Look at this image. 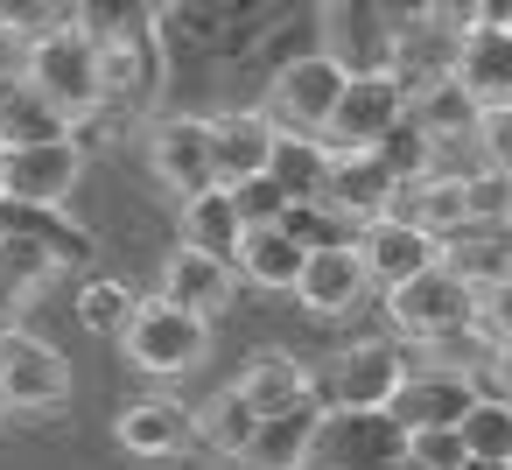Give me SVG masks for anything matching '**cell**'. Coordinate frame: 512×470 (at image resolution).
I'll use <instances>...</instances> for the list:
<instances>
[{"label": "cell", "instance_id": "cell-41", "mask_svg": "<svg viewBox=\"0 0 512 470\" xmlns=\"http://www.w3.org/2000/svg\"><path fill=\"white\" fill-rule=\"evenodd\" d=\"M512 15V0H484V22H505Z\"/></svg>", "mask_w": 512, "mask_h": 470}, {"label": "cell", "instance_id": "cell-22", "mask_svg": "<svg viewBox=\"0 0 512 470\" xmlns=\"http://www.w3.org/2000/svg\"><path fill=\"white\" fill-rule=\"evenodd\" d=\"M323 50L344 71H386L393 64V29L379 22L372 0H323Z\"/></svg>", "mask_w": 512, "mask_h": 470}, {"label": "cell", "instance_id": "cell-34", "mask_svg": "<svg viewBox=\"0 0 512 470\" xmlns=\"http://www.w3.org/2000/svg\"><path fill=\"white\" fill-rule=\"evenodd\" d=\"M372 155L386 162V176H393V183H414V176H428V169H435V155H442V148H435V141H428L414 120H400V127H393V134H386Z\"/></svg>", "mask_w": 512, "mask_h": 470}, {"label": "cell", "instance_id": "cell-20", "mask_svg": "<svg viewBox=\"0 0 512 470\" xmlns=\"http://www.w3.org/2000/svg\"><path fill=\"white\" fill-rule=\"evenodd\" d=\"M449 78L477 99V106H512V29L505 22H477L456 36Z\"/></svg>", "mask_w": 512, "mask_h": 470}, {"label": "cell", "instance_id": "cell-42", "mask_svg": "<svg viewBox=\"0 0 512 470\" xmlns=\"http://www.w3.org/2000/svg\"><path fill=\"white\" fill-rule=\"evenodd\" d=\"M0 162H8V141H0Z\"/></svg>", "mask_w": 512, "mask_h": 470}, {"label": "cell", "instance_id": "cell-14", "mask_svg": "<svg viewBox=\"0 0 512 470\" xmlns=\"http://www.w3.org/2000/svg\"><path fill=\"white\" fill-rule=\"evenodd\" d=\"M477 393H484V379H477V372H463V365H442V358H435V365H414V372L393 386V400H386V407H393V421H400V428H456V421H463V407H470Z\"/></svg>", "mask_w": 512, "mask_h": 470}, {"label": "cell", "instance_id": "cell-8", "mask_svg": "<svg viewBox=\"0 0 512 470\" xmlns=\"http://www.w3.org/2000/svg\"><path fill=\"white\" fill-rule=\"evenodd\" d=\"M344 78H351V71H344L330 50H302V57H288V64L267 78L260 106H267V120H274L281 134H316V141H323V120L337 113Z\"/></svg>", "mask_w": 512, "mask_h": 470}, {"label": "cell", "instance_id": "cell-37", "mask_svg": "<svg viewBox=\"0 0 512 470\" xmlns=\"http://www.w3.org/2000/svg\"><path fill=\"white\" fill-rule=\"evenodd\" d=\"M428 22H435L442 36H463V29L484 22V0H428Z\"/></svg>", "mask_w": 512, "mask_h": 470}, {"label": "cell", "instance_id": "cell-31", "mask_svg": "<svg viewBox=\"0 0 512 470\" xmlns=\"http://www.w3.org/2000/svg\"><path fill=\"white\" fill-rule=\"evenodd\" d=\"M456 435H463V449H470V456H498V463H512V393L484 386V393L463 407Z\"/></svg>", "mask_w": 512, "mask_h": 470}, {"label": "cell", "instance_id": "cell-12", "mask_svg": "<svg viewBox=\"0 0 512 470\" xmlns=\"http://www.w3.org/2000/svg\"><path fill=\"white\" fill-rule=\"evenodd\" d=\"M99 85H106V113H134V106H155L169 92V64H162L155 22L99 43Z\"/></svg>", "mask_w": 512, "mask_h": 470}, {"label": "cell", "instance_id": "cell-1", "mask_svg": "<svg viewBox=\"0 0 512 470\" xmlns=\"http://www.w3.org/2000/svg\"><path fill=\"white\" fill-rule=\"evenodd\" d=\"M316 0H155V43L169 64V99L197 113L204 85L281 36Z\"/></svg>", "mask_w": 512, "mask_h": 470}, {"label": "cell", "instance_id": "cell-13", "mask_svg": "<svg viewBox=\"0 0 512 470\" xmlns=\"http://www.w3.org/2000/svg\"><path fill=\"white\" fill-rule=\"evenodd\" d=\"M85 176V141L64 134V141H29V148H8L0 162V197H22V204H71Z\"/></svg>", "mask_w": 512, "mask_h": 470}, {"label": "cell", "instance_id": "cell-3", "mask_svg": "<svg viewBox=\"0 0 512 470\" xmlns=\"http://www.w3.org/2000/svg\"><path fill=\"white\" fill-rule=\"evenodd\" d=\"M113 344H120V358L134 372L183 379V372H197L211 358V316H197V309H183L169 295H148V302H134V316H127V330Z\"/></svg>", "mask_w": 512, "mask_h": 470}, {"label": "cell", "instance_id": "cell-18", "mask_svg": "<svg viewBox=\"0 0 512 470\" xmlns=\"http://www.w3.org/2000/svg\"><path fill=\"white\" fill-rule=\"evenodd\" d=\"M358 253H365V274H372V288H393V281H407V274H421V267H435L442 260V239L428 232V225H414V218H365L358 225Z\"/></svg>", "mask_w": 512, "mask_h": 470}, {"label": "cell", "instance_id": "cell-38", "mask_svg": "<svg viewBox=\"0 0 512 470\" xmlns=\"http://www.w3.org/2000/svg\"><path fill=\"white\" fill-rule=\"evenodd\" d=\"M379 8V22L393 29V43L407 36V29H428V0H372Z\"/></svg>", "mask_w": 512, "mask_h": 470}, {"label": "cell", "instance_id": "cell-15", "mask_svg": "<svg viewBox=\"0 0 512 470\" xmlns=\"http://www.w3.org/2000/svg\"><path fill=\"white\" fill-rule=\"evenodd\" d=\"M309 316H351L365 295H372V274H365V253H358V239H337V246H316L309 260H302V274H295V288H288Z\"/></svg>", "mask_w": 512, "mask_h": 470}, {"label": "cell", "instance_id": "cell-39", "mask_svg": "<svg viewBox=\"0 0 512 470\" xmlns=\"http://www.w3.org/2000/svg\"><path fill=\"white\" fill-rule=\"evenodd\" d=\"M22 309H29V288H22V281H15L8 267H0V323H15Z\"/></svg>", "mask_w": 512, "mask_h": 470}, {"label": "cell", "instance_id": "cell-25", "mask_svg": "<svg viewBox=\"0 0 512 470\" xmlns=\"http://www.w3.org/2000/svg\"><path fill=\"white\" fill-rule=\"evenodd\" d=\"M477 113H484V106H477V99H470V92H463L449 71L407 92V120H414V127L435 141V148H470V134H477Z\"/></svg>", "mask_w": 512, "mask_h": 470}, {"label": "cell", "instance_id": "cell-35", "mask_svg": "<svg viewBox=\"0 0 512 470\" xmlns=\"http://www.w3.org/2000/svg\"><path fill=\"white\" fill-rule=\"evenodd\" d=\"M225 190H232V204H239V218H246V225H274V218L288 211V190H281L267 169H260V176H246V183H225Z\"/></svg>", "mask_w": 512, "mask_h": 470}, {"label": "cell", "instance_id": "cell-29", "mask_svg": "<svg viewBox=\"0 0 512 470\" xmlns=\"http://www.w3.org/2000/svg\"><path fill=\"white\" fill-rule=\"evenodd\" d=\"M302 260H309V246H295L288 232H281V218L274 225H246V239H239V281L246 288H295V274H302Z\"/></svg>", "mask_w": 512, "mask_h": 470}, {"label": "cell", "instance_id": "cell-45", "mask_svg": "<svg viewBox=\"0 0 512 470\" xmlns=\"http://www.w3.org/2000/svg\"><path fill=\"white\" fill-rule=\"evenodd\" d=\"M148 8H155V0H148Z\"/></svg>", "mask_w": 512, "mask_h": 470}, {"label": "cell", "instance_id": "cell-36", "mask_svg": "<svg viewBox=\"0 0 512 470\" xmlns=\"http://www.w3.org/2000/svg\"><path fill=\"white\" fill-rule=\"evenodd\" d=\"M470 148L484 155L477 169H512V106H484V113H477Z\"/></svg>", "mask_w": 512, "mask_h": 470}, {"label": "cell", "instance_id": "cell-19", "mask_svg": "<svg viewBox=\"0 0 512 470\" xmlns=\"http://www.w3.org/2000/svg\"><path fill=\"white\" fill-rule=\"evenodd\" d=\"M239 267L232 260H218V253H197V246H169V260H162V288L155 295H169V302H183V309H197V316H225L232 302H239Z\"/></svg>", "mask_w": 512, "mask_h": 470}, {"label": "cell", "instance_id": "cell-5", "mask_svg": "<svg viewBox=\"0 0 512 470\" xmlns=\"http://www.w3.org/2000/svg\"><path fill=\"white\" fill-rule=\"evenodd\" d=\"M400 463L407 428L393 421V407H323L302 470H400Z\"/></svg>", "mask_w": 512, "mask_h": 470}, {"label": "cell", "instance_id": "cell-7", "mask_svg": "<svg viewBox=\"0 0 512 470\" xmlns=\"http://www.w3.org/2000/svg\"><path fill=\"white\" fill-rule=\"evenodd\" d=\"M414 372L400 337H351L316 365V407H386L393 386Z\"/></svg>", "mask_w": 512, "mask_h": 470}, {"label": "cell", "instance_id": "cell-28", "mask_svg": "<svg viewBox=\"0 0 512 470\" xmlns=\"http://www.w3.org/2000/svg\"><path fill=\"white\" fill-rule=\"evenodd\" d=\"M330 204H337L351 225L386 218V204H393L386 162H379V155H330Z\"/></svg>", "mask_w": 512, "mask_h": 470}, {"label": "cell", "instance_id": "cell-16", "mask_svg": "<svg viewBox=\"0 0 512 470\" xmlns=\"http://www.w3.org/2000/svg\"><path fill=\"white\" fill-rule=\"evenodd\" d=\"M0 239H29V246H43L64 274H92V260H99V239H92L78 218H64V204L0 197Z\"/></svg>", "mask_w": 512, "mask_h": 470}, {"label": "cell", "instance_id": "cell-9", "mask_svg": "<svg viewBox=\"0 0 512 470\" xmlns=\"http://www.w3.org/2000/svg\"><path fill=\"white\" fill-rule=\"evenodd\" d=\"M400 120H407V85L393 71H351L337 92V113L323 120V148L330 155H372Z\"/></svg>", "mask_w": 512, "mask_h": 470}, {"label": "cell", "instance_id": "cell-4", "mask_svg": "<svg viewBox=\"0 0 512 470\" xmlns=\"http://www.w3.org/2000/svg\"><path fill=\"white\" fill-rule=\"evenodd\" d=\"M379 295H386L393 337L400 344H421V351L442 344V337H456V330H470V309H477V288L449 260H435V267H421V274H407V281H393Z\"/></svg>", "mask_w": 512, "mask_h": 470}, {"label": "cell", "instance_id": "cell-21", "mask_svg": "<svg viewBox=\"0 0 512 470\" xmlns=\"http://www.w3.org/2000/svg\"><path fill=\"white\" fill-rule=\"evenodd\" d=\"M232 393L253 407V414H288V407H309L316 400V372L295 358V351H253L239 372H232Z\"/></svg>", "mask_w": 512, "mask_h": 470}, {"label": "cell", "instance_id": "cell-32", "mask_svg": "<svg viewBox=\"0 0 512 470\" xmlns=\"http://www.w3.org/2000/svg\"><path fill=\"white\" fill-rule=\"evenodd\" d=\"M253 421H260V414H253V407H246L232 386H218V393L197 407V442H204L211 456H232V463H239V449H246Z\"/></svg>", "mask_w": 512, "mask_h": 470}, {"label": "cell", "instance_id": "cell-17", "mask_svg": "<svg viewBox=\"0 0 512 470\" xmlns=\"http://www.w3.org/2000/svg\"><path fill=\"white\" fill-rule=\"evenodd\" d=\"M204 127H211L218 183H246V176H260V169L274 162V134H281V127L267 120V106H211Z\"/></svg>", "mask_w": 512, "mask_h": 470}, {"label": "cell", "instance_id": "cell-24", "mask_svg": "<svg viewBox=\"0 0 512 470\" xmlns=\"http://www.w3.org/2000/svg\"><path fill=\"white\" fill-rule=\"evenodd\" d=\"M239 239H246V218H239V204H232L225 183H211V190H197V197H176V246L239 260Z\"/></svg>", "mask_w": 512, "mask_h": 470}, {"label": "cell", "instance_id": "cell-26", "mask_svg": "<svg viewBox=\"0 0 512 470\" xmlns=\"http://www.w3.org/2000/svg\"><path fill=\"white\" fill-rule=\"evenodd\" d=\"M316 400L309 407H288V414H260L246 449H239V470H302L309 463V435H316Z\"/></svg>", "mask_w": 512, "mask_h": 470}, {"label": "cell", "instance_id": "cell-40", "mask_svg": "<svg viewBox=\"0 0 512 470\" xmlns=\"http://www.w3.org/2000/svg\"><path fill=\"white\" fill-rule=\"evenodd\" d=\"M456 470H512V463H498V456H463Z\"/></svg>", "mask_w": 512, "mask_h": 470}, {"label": "cell", "instance_id": "cell-27", "mask_svg": "<svg viewBox=\"0 0 512 470\" xmlns=\"http://www.w3.org/2000/svg\"><path fill=\"white\" fill-rule=\"evenodd\" d=\"M64 134H78L22 71L15 78H0V141L8 148H29V141H64Z\"/></svg>", "mask_w": 512, "mask_h": 470}, {"label": "cell", "instance_id": "cell-6", "mask_svg": "<svg viewBox=\"0 0 512 470\" xmlns=\"http://www.w3.org/2000/svg\"><path fill=\"white\" fill-rule=\"evenodd\" d=\"M71 393H78V365L50 337L0 323V407L8 414H64Z\"/></svg>", "mask_w": 512, "mask_h": 470}, {"label": "cell", "instance_id": "cell-2", "mask_svg": "<svg viewBox=\"0 0 512 470\" xmlns=\"http://www.w3.org/2000/svg\"><path fill=\"white\" fill-rule=\"evenodd\" d=\"M22 78L71 120V127H85V120H99L106 113V85H99V43L71 22V15H57V22H43L36 36H29V57H22Z\"/></svg>", "mask_w": 512, "mask_h": 470}, {"label": "cell", "instance_id": "cell-30", "mask_svg": "<svg viewBox=\"0 0 512 470\" xmlns=\"http://www.w3.org/2000/svg\"><path fill=\"white\" fill-rule=\"evenodd\" d=\"M267 176L288 190V204H323L330 197V148L316 134H274Z\"/></svg>", "mask_w": 512, "mask_h": 470}, {"label": "cell", "instance_id": "cell-23", "mask_svg": "<svg viewBox=\"0 0 512 470\" xmlns=\"http://www.w3.org/2000/svg\"><path fill=\"white\" fill-rule=\"evenodd\" d=\"M442 260L470 288L512 281V218H463L456 232H442Z\"/></svg>", "mask_w": 512, "mask_h": 470}, {"label": "cell", "instance_id": "cell-33", "mask_svg": "<svg viewBox=\"0 0 512 470\" xmlns=\"http://www.w3.org/2000/svg\"><path fill=\"white\" fill-rule=\"evenodd\" d=\"M134 288L127 281H113V274H92L85 288H78V323L92 330V337H120L127 330V316H134Z\"/></svg>", "mask_w": 512, "mask_h": 470}, {"label": "cell", "instance_id": "cell-43", "mask_svg": "<svg viewBox=\"0 0 512 470\" xmlns=\"http://www.w3.org/2000/svg\"><path fill=\"white\" fill-rule=\"evenodd\" d=\"M0 421H8V407H0Z\"/></svg>", "mask_w": 512, "mask_h": 470}, {"label": "cell", "instance_id": "cell-44", "mask_svg": "<svg viewBox=\"0 0 512 470\" xmlns=\"http://www.w3.org/2000/svg\"><path fill=\"white\" fill-rule=\"evenodd\" d=\"M505 29H512V15H505Z\"/></svg>", "mask_w": 512, "mask_h": 470}, {"label": "cell", "instance_id": "cell-11", "mask_svg": "<svg viewBox=\"0 0 512 470\" xmlns=\"http://www.w3.org/2000/svg\"><path fill=\"white\" fill-rule=\"evenodd\" d=\"M113 442L134 456V463H183L197 456V407L176 400V393H148V400H127L113 414Z\"/></svg>", "mask_w": 512, "mask_h": 470}, {"label": "cell", "instance_id": "cell-10", "mask_svg": "<svg viewBox=\"0 0 512 470\" xmlns=\"http://www.w3.org/2000/svg\"><path fill=\"white\" fill-rule=\"evenodd\" d=\"M141 162H148V176H155L169 197H197V190L218 183L211 127H204V113H190V106H169V113H155V120L141 127Z\"/></svg>", "mask_w": 512, "mask_h": 470}]
</instances>
